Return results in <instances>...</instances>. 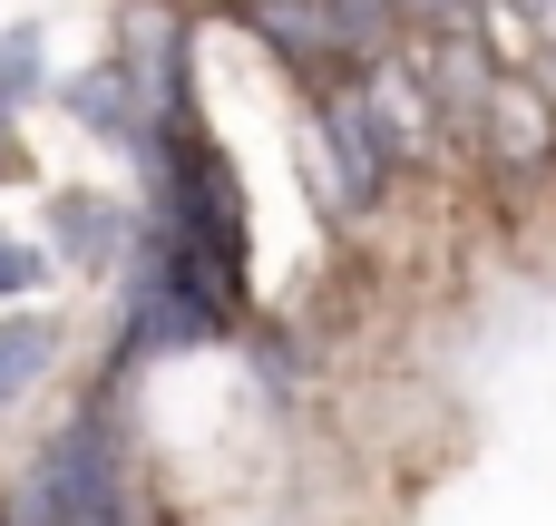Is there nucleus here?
<instances>
[{"label":"nucleus","instance_id":"1","mask_svg":"<svg viewBox=\"0 0 556 526\" xmlns=\"http://www.w3.org/2000/svg\"><path fill=\"white\" fill-rule=\"evenodd\" d=\"M59 361V322L49 312H0V410H20Z\"/></svg>","mask_w":556,"mask_h":526},{"label":"nucleus","instance_id":"2","mask_svg":"<svg viewBox=\"0 0 556 526\" xmlns=\"http://www.w3.org/2000/svg\"><path fill=\"white\" fill-rule=\"evenodd\" d=\"M49 254H59V264H108V254H117V205L88 195V185H68V195L49 205Z\"/></svg>","mask_w":556,"mask_h":526},{"label":"nucleus","instance_id":"3","mask_svg":"<svg viewBox=\"0 0 556 526\" xmlns=\"http://www.w3.org/2000/svg\"><path fill=\"white\" fill-rule=\"evenodd\" d=\"M127 88H137V68H117V59H108V68H88V78H68L59 98H68V117H88L98 137H147V117L127 107Z\"/></svg>","mask_w":556,"mask_h":526},{"label":"nucleus","instance_id":"4","mask_svg":"<svg viewBox=\"0 0 556 526\" xmlns=\"http://www.w3.org/2000/svg\"><path fill=\"white\" fill-rule=\"evenodd\" d=\"M39 283H49V254H39V244H20V234H0V303L39 293Z\"/></svg>","mask_w":556,"mask_h":526},{"label":"nucleus","instance_id":"5","mask_svg":"<svg viewBox=\"0 0 556 526\" xmlns=\"http://www.w3.org/2000/svg\"><path fill=\"white\" fill-rule=\"evenodd\" d=\"M39 49H49L39 29H0V88H10V98L39 88Z\"/></svg>","mask_w":556,"mask_h":526},{"label":"nucleus","instance_id":"6","mask_svg":"<svg viewBox=\"0 0 556 526\" xmlns=\"http://www.w3.org/2000/svg\"><path fill=\"white\" fill-rule=\"evenodd\" d=\"M0 117H10V88H0Z\"/></svg>","mask_w":556,"mask_h":526}]
</instances>
